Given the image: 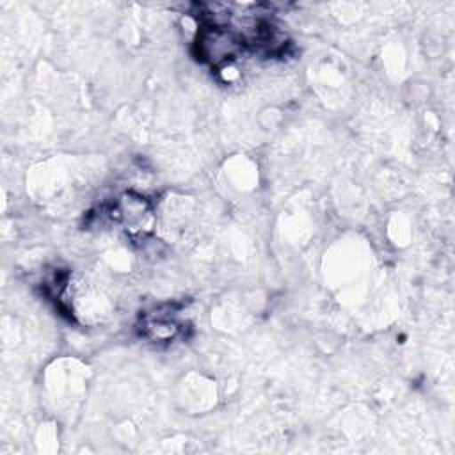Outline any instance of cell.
Returning <instances> with one entry per match:
<instances>
[{"mask_svg": "<svg viewBox=\"0 0 455 455\" xmlns=\"http://www.w3.org/2000/svg\"><path fill=\"white\" fill-rule=\"evenodd\" d=\"M242 46V39L228 27L203 25L196 41V55L212 66H220L231 60Z\"/></svg>", "mask_w": 455, "mask_h": 455, "instance_id": "obj_1", "label": "cell"}]
</instances>
